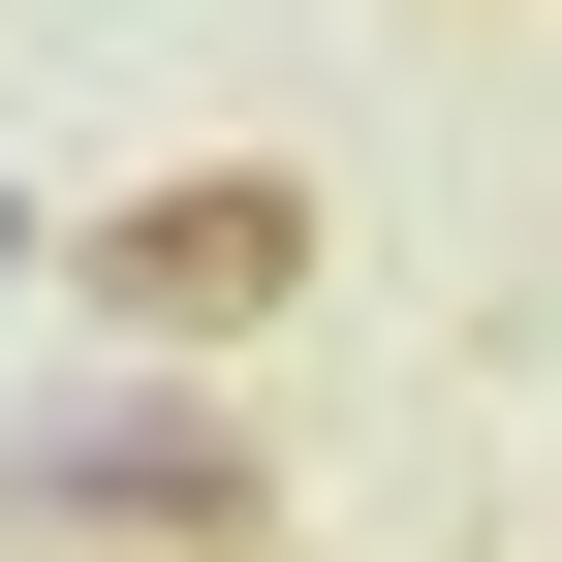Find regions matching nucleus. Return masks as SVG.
Wrapping results in <instances>:
<instances>
[{"label":"nucleus","instance_id":"nucleus-1","mask_svg":"<svg viewBox=\"0 0 562 562\" xmlns=\"http://www.w3.org/2000/svg\"><path fill=\"white\" fill-rule=\"evenodd\" d=\"M94 313H125V344H188V375H220V344H281V313H313V188H281V157L125 188V220H94Z\"/></svg>","mask_w":562,"mask_h":562},{"label":"nucleus","instance_id":"nucleus-2","mask_svg":"<svg viewBox=\"0 0 562 562\" xmlns=\"http://www.w3.org/2000/svg\"><path fill=\"white\" fill-rule=\"evenodd\" d=\"M0 501L32 531H250V406H63V438H0Z\"/></svg>","mask_w":562,"mask_h":562},{"label":"nucleus","instance_id":"nucleus-3","mask_svg":"<svg viewBox=\"0 0 562 562\" xmlns=\"http://www.w3.org/2000/svg\"><path fill=\"white\" fill-rule=\"evenodd\" d=\"M0 281H32V220H0Z\"/></svg>","mask_w":562,"mask_h":562}]
</instances>
